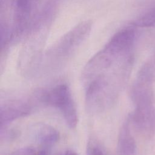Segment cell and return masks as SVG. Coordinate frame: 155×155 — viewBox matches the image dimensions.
I'll list each match as a JSON object with an SVG mask.
<instances>
[{
	"mask_svg": "<svg viewBox=\"0 0 155 155\" xmlns=\"http://www.w3.org/2000/svg\"><path fill=\"white\" fill-rule=\"evenodd\" d=\"M87 155H104L101 149L94 143H89L87 147Z\"/></svg>",
	"mask_w": 155,
	"mask_h": 155,
	"instance_id": "30bf717a",
	"label": "cell"
},
{
	"mask_svg": "<svg viewBox=\"0 0 155 155\" xmlns=\"http://www.w3.org/2000/svg\"><path fill=\"white\" fill-rule=\"evenodd\" d=\"M91 23L84 21L77 25L65 34L50 50L48 55L53 58H64L68 56L89 35Z\"/></svg>",
	"mask_w": 155,
	"mask_h": 155,
	"instance_id": "3957f363",
	"label": "cell"
},
{
	"mask_svg": "<svg viewBox=\"0 0 155 155\" xmlns=\"http://www.w3.org/2000/svg\"><path fill=\"white\" fill-rule=\"evenodd\" d=\"M113 78L114 75H102L87 85L86 104L90 112L102 111L114 102L117 90Z\"/></svg>",
	"mask_w": 155,
	"mask_h": 155,
	"instance_id": "6da1fadb",
	"label": "cell"
},
{
	"mask_svg": "<svg viewBox=\"0 0 155 155\" xmlns=\"http://www.w3.org/2000/svg\"><path fill=\"white\" fill-rule=\"evenodd\" d=\"M133 25L138 27H148L155 25V8L137 19Z\"/></svg>",
	"mask_w": 155,
	"mask_h": 155,
	"instance_id": "9c48e42d",
	"label": "cell"
},
{
	"mask_svg": "<svg viewBox=\"0 0 155 155\" xmlns=\"http://www.w3.org/2000/svg\"><path fill=\"white\" fill-rule=\"evenodd\" d=\"M41 100L45 104L59 109L68 127L73 129L76 127V107L70 90L67 85L61 84L54 87L42 94Z\"/></svg>",
	"mask_w": 155,
	"mask_h": 155,
	"instance_id": "7a4b0ae2",
	"label": "cell"
},
{
	"mask_svg": "<svg viewBox=\"0 0 155 155\" xmlns=\"http://www.w3.org/2000/svg\"><path fill=\"white\" fill-rule=\"evenodd\" d=\"M130 118L123 123L118 135L117 150L120 155H135L136 143L130 130Z\"/></svg>",
	"mask_w": 155,
	"mask_h": 155,
	"instance_id": "ba28073f",
	"label": "cell"
},
{
	"mask_svg": "<svg viewBox=\"0 0 155 155\" xmlns=\"http://www.w3.org/2000/svg\"><path fill=\"white\" fill-rule=\"evenodd\" d=\"M130 117L131 123L144 137L151 138L155 134L154 104L135 106Z\"/></svg>",
	"mask_w": 155,
	"mask_h": 155,
	"instance_id": "5b68a950",
	"label": "cell"
},
{
	"mask_svg": "<svg viewBox=\"0 0 155 155\" xmlns=\"http://www.w3.org/2000/svg\"><path fill=\"white\" fill-rule=\"evenodd\" d=\"M12 10L11 39L19 36L26 28L34 8L35 0H10Z\"/></svg>",
	"mask_w": 155,
	"mask_h": 155,
	"instance_id": "277c9868",
	"label": "cell"
},
{
	"mask_svg": "<svg viewBox=\"0 0 155 155\" xmlns=\"http://www.w3.org/2000/svg\"><path fill=\"white\" fill-rule=\"evenodd\" d=\"M49 154V151L48 149L47 148H42L38 152L35 153L33 155H48Z\"/></svg>",
	"mask_w": 155,
	"mask_h": 155,
	"instance_id": "7c38bea8",
	"label": "cell"
},
{
	"mask_svg": "<svg viewBox=\"0 0 155 155\" xmlns=\"http://www.w3.org/2000/svg\"><path fill=\"white\" fill-rule=\"evenodd\" d=\"M65 155H78L76 154V153H75L74 151L69 150H67L65 153Z\"/></svg>",
	"mask_w": 155,
	"mask_h": 155,
	"instance_id": "4fadbf2b",
	"label": "cell"
},
{
	"mask_svg": "<svg viewBox=\"0 0 155 155\" xmlns=\"http://www.w3.org/2000/svg\"><path fill=\"white\" fill-rule=\"evenodd\" d=\"M56 155H65V154H62V153H59V154H57Z\"/></svg>",
	"mask_w": 155,
	"mask_h": 155,
	"instance_id": "9a60e30c",
	"label": "cell"
},
{
	"mask_svg": "<svg viewBox=\"0 0 155 155\" xmlns=\"http://www.w3.org/2000/svg\"><path fill=\"white\" fill-rule=\"evenodd\" d=\"M8 0H1V4H5L6 2H7Z\"/></svg>",
	"mask_w": 155,
	"mask_h": 155,
	"instance_id": "5bb4252c",
	"label": "cell"
},
{
	"mask_svg": "<svg viewBox=\"0 0 155 155\" xmlns=\"http://www.w3.org/2000/svg\"><path fill=\"white\" fill-rule=\"evenodd\" d=\"M35 153V150L32 148L24 147L14 151L11 155H33Z\"/></svg>",
	"mask_w": 155,
	"mask_h": 155,
	"instance_id": "8fae6325",
	"label": "cell"
},
{
	"mask_svg": "<svg viewBox=\"0 0 155 155\" xmlns=\"http://www.w3.org/2000/svg\"><path fill=\"white\" fill-rule=\"evenodd\" d=\"M31 111L30 105L21 100H11L1 105V128L7 126L11 122L28 114Z\"/></svg>",
	"mask_w": 155,
	"mask_h": 155,
	"instance_id": "8992f818",
	"label": "cell"
},
{
	"mask_svg": "<svg viewBox=\"0 0 155 155\" xmlns=\"http://www.w3.org/2000/svg\"><path fill=\"white\" fill-rule=\"evenodd\" d=\"M35 141L44 148L49 149L59 138V132L53 127L44 123H37L31 128Z\"/></svg>",
	"mask_w": 155,
	"mask_h": 155,
	"instance_id": "52a82bcc",
	"label": "cell"
}]
</instances>
